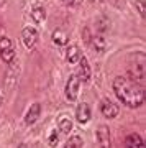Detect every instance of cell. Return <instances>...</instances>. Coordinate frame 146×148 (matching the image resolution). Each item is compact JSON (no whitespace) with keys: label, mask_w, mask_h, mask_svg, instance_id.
Instances as JSON below:
<instances>
[{"label":"cell","mask_w":146,"mask_h":148,"mask_svg":"<svg viewBox=\"0 0 146 148\" xmlns=\"http://www.w3.org/2000/svg\"><path fill=\"white\" fill-rule=\"evenodd\" d=\"M7 3V0H0V7H3Z\"/></svg>","instance_id":"21"},{"label":"cell","mask_w":146,"mask_h":148,"mask_svg":"<svg viewBox=\"0 0 146 148\" xmlns=\"http://www.w3.org/2000/svg\"><path fill=\"white\" fill-rule=\"evenodd\" d=\"M21 40H23V45H25L28 49H33L38 43V30L33 28V27L23 28V32H21Z\"/></svg>","instance_id":"4"},{"label":"cell","mask_w":146,"mask_h":148,"mask_svg":"<svg viewBox=\"0 0 146 148\" xmlns=\"http://www.w3.org/2000/svg\"><path fill=\"white\" fill-rule=\"evenodd\" d=\"M64 148H68V147H64Z\"/></svg>","instance_id":"26"},{"label":"cell","mask_w":146,"mask_h":148,"mask_svg":"<svg viewBox=\"0 0 146 148\" xmlns=\"http://www.w3.org/2000/svg\"><path fill=\"white\" fill-rule=\"evenodd\" d=\"M40 114H41V107H40V104H31V107L28 109V112H26V115H25V122L28 123V125L35 123V122L38 120Z\"/></svg>","instance_id":"12"},{"label":"cell","mask_w":146,"mask_h":148,"mask_svg":"<svg viewBox=\"0 0 146 148\" xmlns=\"http://www.w3.org/2000/svg\"><path fill=\"white\" fill-rule=\"evenodd\" d=\"M95 137H97V145H99V148H112V142H110V130H108L107 125H100V127L97 128Z\"/></svg>","instance_id":"6"},{"label":"cell","mask_w":146,"mask_h":148,"mask_svg":"<svg viewBox=\"0 0 146 148\" xmlns=\"http://www.w3.org/2000/svg\"><path fill=\"white\" fill-rule=\"evenodd\" d=\"M57 130L61 133H69L71 130H72V122H71V119H68V117H61L59 120H57Z\"/></svg>","instance_id":"14"},{"label":"cell","mask_w":146,"mask_h":148,"mask_svg":"<svg viewBox=\"0 0 146 148\" xmlns=\"http://www.w3.org/2000/svg\"><path fill=\"white\" fill-rule=\"evenodd\" d=\"M100 110H102L104 117H107V119H115V117H118V114H120L118 106L113 104V102L107 101V99L102 101V104H100Z\"/></svg>","instance_id":"8"},{"label":"cell","mask_w":146,"mask_h":148,"mask_svg":"<svg viewBox=\"0 0 146 148\" xmlns=\"http://www.w3.org/2000/svg\"><path fill=\"white\" fill-rule=\"evenodd\" d=\"M0 58L3 59L7 64H12L15 61V46L10 38H0Z\"/></svg>","instance_id":"3"},{"label":"cell","mask_w":146,"mask_h":148,"mask_svg":"<svg viewBox=\"0 0 146 148\" xmlns=\"http://www.w3.org/2000/svg\"><path fill=\"white\" fill-rule=\"evenodd\" d=\"M79 89H81V81H79V77L74 74V76H71L68 81V84H66V97H68V101H76L79 95Z\"/></svg>","instance_id":"5"},{"label":"cell","mask_w":146,"mask_h":148,"mask_svg":"<svg viewBox=\"0 0 146 148\" xmlns=\"http://www.w3.org/2000/svg\"><path fill=\"white\" fill-rule=\"evenodd\" d=\"M64 3H68V5H76L77 3V0H63Z\"/></svg>","instance_id":"20"},{"label":"cell","mask_w":146,"mask_h":148,"mask_svg":"<svg viewBox=\"0 0 146 148\" xmlns=\"http://www.w3.org/2000/svg\"><path fill=\"white\" fill-rule=\"evenodd\" d=\"M53 41L54 45L57 46H64V45H68V35L64 30H56V32L53 33Z\"/></svg>","instance_id":"15"},{"label":"cell","mask_w":146,"mask_h":148,"mask_svg":"<svg viewBox=\"0 0 146 148\" xmlns=\"http://www.w3.org/2000/svg\"><path fill=\"white\" fill-rule=\"evenodd\" d=\"M113 90L115 95L130 109H136L145 102V89L126 76H118L113 81Z\"/></svg>","instance_id":"1"},{"label":"cell","mask_w":146,"mask_h":148,"mask_svg":"<svg viewBox=\"0 0 146 148\" xmlns=\"http://www.w3.org/2000/svg\"><path fill=\"white\" fill-rule=\"evenodd\" d=\"M92 48H94V51H97V53H102L105 48H107V43L104 41L102 36H95L92 40Z\"/></svg>","instance_id":"16"},{"label":"cell","mask_w":146,"mask_h":148,"mask_svg":"<svg viewBox=\"0 0 146 148\" xmlns=\"http://www.w3.org/2000/svg\"><path fill=\"white\" fill-rule=\"evenodd\" d=\"M125 148H146V145H145V140H143L140 135L131 133V135H128L126 140H125Z\"/></svg>","instance_id":"11"},{"label":"cell","mask_w":146,"mask_h":148,"mask_svg":"<svg viewBox=\"0 0 146 148\" xmlns=\"http://www.w3.org/2000/svg\"><path fill=\"white\" fill-rule=\"evenodd\" d=\"M92 2H99V0H92Z\"/></svg>","instance_id":"24"},{"label":"cell","mask_w":146,"mask_h":148,"mask_svg":"<svg viewBox=\"0 0 146 148\" xmlns=\"http://www.w3.org/2000/svg\"><path fill=\"white\" fill-rule=\"evenodd\" d=\"M0 106H2V97H0Z\"/></svg>","instance_id":"23"},{"label":"cell","mask_w":146,"mask_h":148,"mask_svg":"<svg viewBox=\"0 0 146 148\" xmlns=\"http://www.w3.org/2000/svg\"><path fill=\"white\" fill-rule=\"evenodd\" d=\"M81 82H89L90 81V76H92V71H90V66H89V61L85 58H81L79 59V69H77V74Z\"/></svg>","instance_id":"7"},{"label":"cell","mask_w":146,"mask_h":148,"mask_svg":"<svg viewBox=\"0 0 146 148\" xmlns=\"http://www.w3.org/2000/svg\"><path fill=\"white\" fill-rule=\"evenodd\" d=\"M31 18L35 23H43L46 20V8L41 3H35L31 7Z\"/></svg>","instance_id":"10"},{"label":"cell","mask_w":146,"mask_h":148,"mask_svg":"<svg viewBox=\"0 0 146 148\" xmlns=\"http://www.w3.org/2000/svg\"><path fill=\"white\" fill-rule=\"evenodd\" d=\"M136 5H138V10H140L141 16H145V5H143L141 2H136Z\"/></svg>","instance_id":"19"},{"label":"cell","mask_w":146,"mask_h":148,"mask_svg":"<svg viewBox=\"0 0 146 148\" xmlns=\"http://www.w3.org/2000/svg\"><path fill=\"white\" fill-rule=\"evenodd\" d=\"M66 147H68V148H81V147H82V140H81V137L76 135V137H72L71 140H69Z\"/></svg>","instance_id":"17"},{"label":"cell","mask_w":146,"mask_h":148,"mask_svg":"<svg viewBox=\"0 0 146 148\" xmlns=\"http://www.w3.org/2000/svg\"><path fill=\"white\" fill-rule=\"evenodd\" d=\"M57 132H59V130H57V128H54V130H53L51 132V135H49V147H56L57 145V142H59V140H57Z\"/></svg>","instance_id":"18"},{"label":"cell","mask_w":146,"mask_h":148,"mask_svg":"<svg viewBox=\"0 0 146 148\" xmlns=\"http://www.w3.org/2000/svg\"><path fill=\"white\" fill-rule=\"evenodd\" d=\"M0 27H2V21H0Z\"/></svg>","instance_id":"25"},{"label":"cell","mask_w":146,"mask_h":148,"mask_svg":"<svg viewBox=\"0 0 146 148\" xmlns=\"http://www.w3.org/2000/svg\"><path fill=\"white\" fill-rule=\"evenodd\" d=\"M128 74L133 77V81H141V82L145 81V74H146V56H145V53H136V54L131 56L130 64H128Z\"/></svg>","instance_id":"2"},{"label":"cell","mask_w":146,"mask_h":148,"mask_svg":"<svg viewBox=\"0 0 146 148\" xmlns=\"http://www.w3.org/2000/svg\"><path fill=\"white\" fill-rule=\"evenodd\" d=\"M18 148H28V147H26V145H20Z\"/></svg>","instance_id":"22"},{"label":"cell","mask_w":146,"mask_h":148,"mask_svg":"<svg viewBox=\"0 0 146 148\" xmlns=\"http://www.w3.org/2000/svg\"><path fill=\"white\" fill-rule=\"evenodd\" d=\"M66 58H68V63L69 64H76L79 63V59L82 58V54H81V49H79L76 45H71L68 48V53H66Z\"/></svg>","instance_id":"13"},{"label":"cell","mask_w":146,"mask_h":148,"mask_svg":"<svg viewBox=\"0 0 146 148\" xmlns=\"http://www.w3.org/2000/svg\"><path fill=\"white\" fill-rule=\"evenodd\" d=\"M76 119H77L79 123H87L90 120V106L87 102L79 104L77 110H76Z\"/></svg>","instance_id":"9"}]
</instances>
